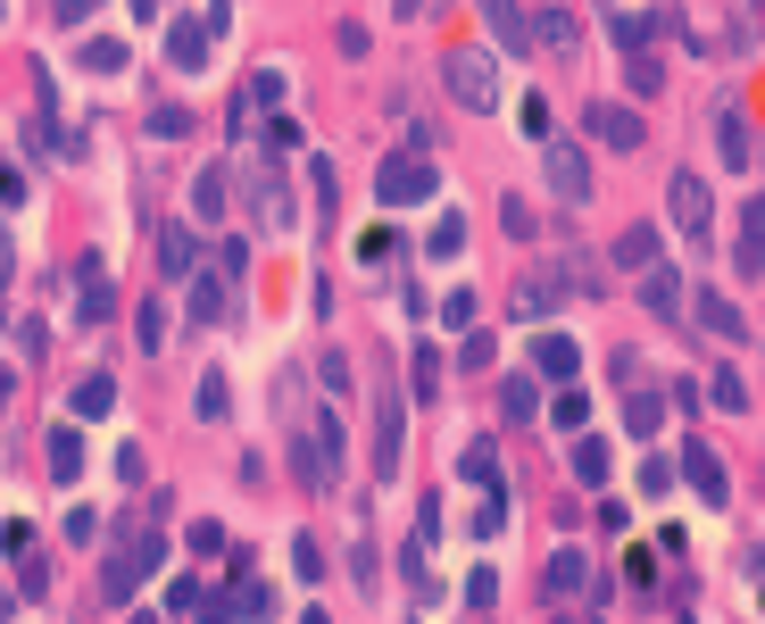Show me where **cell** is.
<instances>
[{
  "label": "cell",
  "instance_id": "681fc988",
  "mask_svg": "<svg viewBox=\"0 0 765 624\" xmlns=\"http://www.w3.org/2000/svg\"><path fill=\"white\" fill-rule=\"evenodd\" d=\"M9 392H18V383H9V366H0V416H9Z\"/></svg>",
  "mask_w": 765,
  "mask_h": 624
},
{
  "label": "cell",
  "instance_id": "d590c367",
  "mask_svg": "<svg viewBox=\"0 0 765 624\" xmlns=\"http://www.w3.org/2000/svg\"><path fill=\"white\" fill-rule=\"evenodd\" d=\"M582 416H591V399H582V392H558V399H549V425H566V434H582Z\"/></svg>",
  "mask_w": 765,
  "mask_h": 624
},
{
  "label": "cell",
  "instance_id": "e575fe53",
  "mask_svg": "<svg viewBox=\"0 0 765 624\" xmlns=\"http://www.w3.org/2000/svg\"><path fill=\"white\" fill-rule=\"evenodd\" d=\"M84 67H92V76H117V67H125V42H109V34L84 42Z\"/></svg>",
  "mask_w": 765,
  "mask_h": 624
},
{
  "label": "cell",
  "instance_id": "2e32d148",
  "mask_svg": "<svg viewBox=\"0 0 765 624\" xmlns=\"http://www.w3.org/2000/svg\"><path fill=\"white\" fill-rule=\"evenodd\" d=\"M474 9H483V18H491V34H500V51H533V25H524V9H516V0H474Z\"/></svg>",
  "mask_w": 765,
  "mask_h": 624
},
{
  "label": "cell",
  "instance_id": "7c38bea8",
  "mask_svg": "<svg viewBox=\"0 0 765 624\" xmlns=\"http://www.w3.org/2000/svg\"><path fill=\"white\" fill-rule=\"evenodd\" d=\"M575 366H582V350L566 333H533V375L542 383H575Z\"/></svg>",
  "mask_w": 765,
  "mask_h": 624
},
{
  "label": "cell",
  "instance_id": "ac0fdd59",
  "mask_svg": "<svg viewBox=\"0 0 765 624\" xmlns=\"http://www.w3.org/2000/svg\"><path fill=\"white\" fill-rule=\"evenodd\" d=\"M641 300H649V317H674V308H682V275H674V266H649Z\"/></svg>",
  "mask_w": 765,
  "mask_h": 624
},
{
  "label": "cell",
  "instance_id": "6da1fadb",
  "mask_svg": "<svg viewBox=\"0 0 765 624\" xmlns=\"http://www.w3.org/2000/svg\"><path fill=\"white\" fill-rule=\"evenodd\" d=\"M159 567H167V541H159V533H142V525H133V533H117V541H109V558H100V600H117V607H125V600H133V591H142Z\"/></svg>",
  "mask_w": 765,
  "mask_h": 624
},
{
  "label": "cell",
  "instance_id": "d4e9b609",
  "mask_svg": "<svg viewBox=\"0 0 765 624\" xmlns=\"http://www.w3.org/2000/svg\"><path fill=\"white\" fill-rule=\"evenodd\" d=\"M458 474H467V483H483V492H500V450H491V441H467Z\"/></svg>",
  "mask_w": 765,
  "mask_h": 624
},
{
  "label": "cell",
  "instance_id": "83f0119b",
  "mask_svg": "<svg viewBox=\"0 0 765 624\" xmlns=\"http://www.w3.org/2000/svg\"><path fill=\"white\" fill-rule=\"evenodd\" d=\"M292 574H299V583H325V549H317V533H292Z\"/></svg>",
  "mask_w": 765,
  "mask_h": 624
},
{
  "label": "cell",
  "instance_id": "7402d4cb",
  "mask_svg": "<svg viewBox=\"0 0 765 624\" xmlns=\"http://www.w3.org/2000/svg\"><path fill=\"white\" fill-rule=\"evenodd\" d=\"M225 317H233L225 284H217V275H200V284H192V325H225Z\"/></svg>",
  "mask_w": 765,
  "mask_h": 624
},
{
  "label": "cell",
  "instance_id": "74e56055",
  "mask_svg": "<svg viewBox=\"0 0 765 624\" xmlns=\"http://www.w3.org/2000/svg\"><path fill=\"white\" fill-rule=\"evenodd\" d=\"M159 259H167V275H184V266H192V259H200V242H192V233H184V226H175V233H167V242H159Z\"/></svg>",
  "mask_w": 765,
  "mask_h": 624
},
{
  "label": "cell",
  "instance_id": "b9f144b4",
  "mask_svg": "<svg viewBox=\"0 0 765 624\" xmlns=\"http://www.w3.org/2000/svg\"><path fill=\"white\" fill-rule=\"evenodd\" d=\"M217 549H225V525H208V516H200V525H192V558H217Z\"/></svg>",
  "mask_w": 765,
  "mask_h": 624
},
{
  "label": "cell",
  "instance_id": "ee69618b",
  "mask_svg": "<svg viewBox=\"0 0 765 624\" xmlns=\"http://www.w3.org/2000/svg\"><path fill=\"white\" fill-rule=\"evenodd\" d=\"M275 151H299V125H292V117H275V125H266V158H275Z\"/></svg>",
  "mask_w": 765,
  "mask_h": 624
},
{
  "label": "cell",
  "instance_id": "7bdbcfd3",
  "mask_svg": "<svg viewBox=\"0 0 765 624\" xmlns=\"http://www.w3.org/2000/svg\"><path fill=\"white\" fill-rule=\"evenodd\" d=\"M491 600H500V583H491V567H474L467 574V607H491Z\"/></svg>",
  "mask_w": 765,
  "mask_h": 624
},
{
  "label": "cell",
  "instance_id": "f1b7e54d",
  "mask_svg": "<svg viewBox=\"0 0 765 624\" xmlns=\"http://www.w3.org/2000/svg\"><path fill=\"white\" fill-rule=\"evenodd\" d=\"M500 226L516 233V242H533V233H542V217H533V200H524V191H507V200H500Z\"/></svg>",
  "mask_w": 765,
  "mask_h": 624
},
{
  "label": "cell",
  "instance_id": "60d3db41",
  "mask_svg": "<svg viewBox=\"0 0 765 624\" xmlns=\"http://www.w3.org/2000/svg\"><path fill=\"white\" fill-rule=\"evenodd\" d=\"M308 184H317V208H325V217H334V208H341V191H334V167H325V158H317V167H308Z\"/></svg>",
  "mask_w": 765,
  "mask_h": 624
},
{
  "label": "cell",
  "instance_id": "e0dca14e",
  "mask_svg": "<svg viewBox=\"0 0 765 624\" xmlns=\"http://www.w3.org/2000/svg\"><path fill=\"white\" fill-rule=\"evenodd\" d=\"M732 259H741V275H765V200L741 208V250Z\"/></svg>",
  "mask_w": 765,
  "mask_h": 624
},
{
  "label": "cell",
  "instance_id": "9a60e30c",
  "mask_svg": "<svg viewBox=\"0 0 765 624\" xmlns=\"http://www.w3.org/2000/svg\"><path fill=\"white\" fill-rule=\"evenodd\" d=\"M283 92H292V84H283V67H259V76L242 84V100H233V125H250V117H259V109H275Z\"/></svg>",
  "mask_w": 765,
  "mask_h": 624
},
{
  "label": "cell",
  "instance_id": "8992f818",
  "mask_svg": "<svg viewBox=\"0 0 765 624\" xmlns=\"http://www.w3.org/2000/svg\"><path fill=\"white\" fill-rule=\"evenodd\" d=\"M374 191H383V208H416V200H433V158H383L374 167Z\"/></svg>",
  "mask_w": 765,
  "mask_h": 624
},
{
  "label": "cell",
  "instance_id": "5b68a950",
  "mask_svg": "<svg viewBox=\"0 0 765 624\" xmlns=\"http://www.w3.org/2000/svg\"><path fill=\"white\" fill-rule=\"evenodd\" d=\"M283 467H292L299 492H334V483H341V467L325 458V441L308 434V425H292V434H283Z\"/></svg>",
  "mask_w": 765,
  "mask_h": 624
},
{
  "label": "cell",
  "instance_id": "1f68e13d",
  "mask_svg": "<svg viewBox=\"0 0 765 624\" xmlns=\"http://www.w3.org/2000/svg\"><path fill=\"white\" fill-rule=\"evenodd\" d=\"M500 408L516 416V425H524V416H542V383H524V375H516V383L500 392Z\"/></svg>",
  "mask_w": 765,
  "mask_h": 624
},
{
  "label": "cell",
  "instance_id": "816d5d0a",
  "mask_svg": "<svg viewBox=\"0 0 765 624\" xmlns=\"http://www.w3.org/2000/svg\"><path fill=\"white\" fill-rule=\"evenodd\" d=\"M558 624H575V616H558Z\"/></svg>",
  "mask_w": 765,
  "mask_h": 624
},
{
  "label": "cell",
  "instance_id": "3957f363",
  "mask_svg": "<svg viewBox=\"0 0 765 624\" xmlns=\"http://www.w3.org/2000/svg\"><path fill=\"white\" fill-rule=\"evenodd\" d=\"M441 84H449V100H458V109H500V67H491L483 51H449L441 58Z\"/></svg>",
  "mask_w": 765,
  "mask_h": 624
},
{
  "label": "cell",
  "instance_id": "d6a6232c",
  "mask_svg": "<svg viewBox=\"0 0 765 624\" xmlns=\"http://www.w3.org/2000/svg\"><path fill=\"white\" fill-rule=\"evenodd\" d=\"M575 474H582V483H608V441L582 434V441H575Z\"/></svg>",
  "mask_w": 765,
  "mask_h": 624
},
{
  "label": "cell",
  "instance_id": "8d00e7d4",
  "mask_svg": "<svg viewBox=\"0 0 765 624\" xmlns=\"http://www.w3.org/2000/svg\"><path fill=\"white\" fill-rule=\"evenodd\" d=\"M533 25H542V42H549V51H575V18H566V9H542Z\"/></svg>",
  "mask_w": 765,
  "mask_h": 624
},
{
  "label": "cell",
  "instance_id": "4316f807",
  "mask_svg": "<svg viewBox=\"0 0 765 624\" xmlns=\"http://www.w3.org/2000/svg\"><path fill=\"white\" fill-rule=\"evenodd\" d=\"M591 583V567H582L575 549H558V558H549V600H566V591H582Z\"/></svg>",
  "mask_w": 765,
  "mask_h": 624
},
{
  "label": "cell",
  "instance_id": "cb8c5ba5",
  "mask_svg": "<svg viewBox=\"0 0 765 624\" xmlns=\"http://www.w3.org/2000/svg\"><path fill=\"white\" fill-rule=\"evenodd\" d=\"M117 408V383L109 375H84V383H75V416H84V425H92V416H109Z\"/></svg>",
  "mask_w": 765,
  "mask_h": 624
},
{
  "label": "cell",
  "instance_id": "f6af8a7d",
  "mask_svg": "<svg viewBox=\"0 0 765 624\" xmlns=\"http://www.w3.org/2000/svg\"><path fill=\"white\" fill-rule=\"evenodd\" d=\"M715 408H748V392H741V375H732V366L715 375Z\"/></svg>",
  "mask_w": 765,
  "mask_h": 624
},
{
  "label": "cell",
  "instance_id": "7a4b0ae2",
  "mask_svg": "<svg viewBox=\"0 0 765 624\" xmlns=\"http://www.w3.org/2000/svg\"><path fill=\"white\" fill-rule=\"evenodd\" d=\"M217 34H225V0H208L200 18H175L167 25V67H175V76H200L208 51H217Z\"/></svg>",
  "mask_w": 765,
  "mask_h": 624
},
{
  "label": "cell",
  "instance_id": "44dd1931",
  "mask_svg": "<svg viewBox=\"0 0 765 624\" xmlns=\"http://www.w3.org/2000/svg\"><path fill=\"white\" fill-rule=\"evenodd\" d=\"M699 325H708L715 341H741V333H748V325H741V308H732V300H715V292H699Z\"/></svg>",
  "mask_w": 765,
  "mask_h": 624
},
{
  "label": "cell",
  "instance_id": "4dcf8cb0",
  "mask_svg": "<svg viewBox=\"0 0 765 624\" xmlns=\"http://www.w3.org/2000/svg\"><path fill=\"white\" fill-rule=\"evenodd\" d=\"M133 333H142V359L159 350V341H167V308L150 300V292H142V317H133Z\"/></svg>",
  "mask_w": 765,
  "mask_h": 624
},
{
  "label": "cell",
  "instance_id": "c3c4849f",
  "mask_svg": "<svg viewBox=\"0 0 765 624\" xmlns=\"http://www.w3.org/2000/svg\"><path fill=\"white\" fill-rule=\"evenodd\" d=\"M9 616H18V591H0V624H9Z\"/></svg>",
  "mask_w": 765,
  "mask_h": 624
},
{
  "label": "cell",
  "instance_id": "f35d334b",
  "mask_svg": "<svg viewBox=\"0 0 765 624\" xmlns=\"http://www.w3.org/2000/svg\"><path fill=\"white\" fill-rule=\"evenodd\" d=\"M624 416H633V434H657V416H666V399H657V392H633V399H624Z\"/></svg>",
  "mask_w": 765,
  "mask_h": 624
},
{
  "label": "cell",
  "instance_id": "484cf974",
  "mask_svg": "<svg viewBox=\"0 0 765 624\" xmlns=\"http://www.w3.org/2000/svg\"><path fill=\"white\" fill-rule=\"evenodd\" d=\"M616 266H657V226H633V233H616Z\"/></svg>",
  "mask_w": 765,
  "mask_h": 624
},
{
  "label": "cell",
  "instance_id": "7dc6e473",
  "mask_svg": "<svg viewBox=\"0 0 765 624\" xmlns=\"http://www.w3.org/2000/svg\"><path fill=\"white\" fill-rule=\"evenodd\" d=\"M92 9H100V0H51V18H58V25H84Z\"/></svg>",
  "mask_w": 765,
  "mask_h": 624
},
{
  "label": "cell",
  "instance_id": "f907efd6",
  "mask_svg": "<svg viewBox=\"0 0 765 624\" xmlns=\"http://www.w3.org/2000/svg\"><path fill=\"white\" fill-rule=\"evenodd\" d=\"M133 624H159V616H133Z\"/></svg>",
  "mask_w": 765,
  "mask_h": 624
},
{
  "label": "cell",
  "instance_id": "ba28073f",
  "mask_svg": "<svg viewBox=\"0 0 765 624\" xmlns=\"http://www.w3.org/2000/svg\"><path fill=\"white\" fill-rule=\"evenodd\" d=\"M392 474H400V392L374 383V483H392Z\"/></svg>",
  "mask_w": 765,
  "mask_h": 624
},
{
  "label": "cell",
  "instance_id": "bcb514c9",
  "mask_svg": "<svg viewBox=\"0 0 765 624\" xmlns=\"http://www.w3.org/2000/svg\"><path fill=\"white\" fill-rule=\"evenodd\" d=\"M225 408H233V392H225V383L208 375V383H200V416H225Z\"/></svg>",
  "mask_w": 765,
  "mask_h": 624
},
{
  "label": "cell",
  "instance_id": "ffe728a7",
  "mask_svg": "<svg viewBox=\"0 0 765 624\" xmlns=\"http://www.w3.org/2000/svg\"><path fill=\"white\" fill-rule=\"evenodd\" d=\"M192 208H200V226H225V175L217 167L192 175Z\"/></svg>",
  "mask_w": 765,
  "mask_h": 624
},
{
  "label": "cell",
  "instance_id": "836d02e7",
  "mask_svg": "<svg viewBox=\"0 0 765 624\" xmlns=\"http://www.w3.org/2000/svg\"><path fill=\"white\" fill-rule=\"evenodd\" d=\"M715 142H724V158H732V167H748V125H741V117H715Z\"/></svg>",
  "mask_w": 765,
  "mask_h": 624
},
{
  "label": "cell",
  "instance_id": "4fadbf2b",
  "mask_svg": "<svg viewBox=\"0 0 765 624\" xmlns=\"http://www.w3.org/2000/svg\"><path fill=\"white\" fill-rule=\"evenodd\" d=\"M75 284H84V300H75V317H84V325H100V317L117 308V292H109V266H100V259H75Z\"/></svg>",
  "mask_w": 765,
  "mask_h": 624
},
{
  "label": "cell",
  "instance_id": "9c48e42d",
  "mask_svg": "<svg viewBox=\"0 0 765 624\" xmlns=\"http://www.w3.org/2000/svg\"><path fill=\"white\" fill-rule=\"evenodd\" d=\"M582 125H591V142H608V151H641V117L616 109V100H591V109H582Z\"/></svg>",
  "mask_w": 765,
  "mask_h": 624
},
{
  "label": "cell",
  "instance_id": "5bb4252c",
  "mask_svg": "<svg viewBox=\"0 0 765 624\" xmlns=\"http://www.w3.org/2000/svg\"><path fill=\"white\" fill-rule=\"evenodd\" d=\"M558 300H566V275H558V266H542V275H524V284H516V317H533V325H542Z\"/></svg>",
  "mask_w": 765,
  "mask_h": 624
},
{
  "label": "cell",
  "instance_id": "d6986e66",
  "mask_svg": "<svg viewBox=\"0 0 765 624\" xmlns=\"http://www.w3.org/2000/svg\"><path fill=\"white\" fill-rule=\"evenodd\" d=\"M9 558H18V600H42V591H51V558H42L34 541H25V549H9Z\"/></svg>",
  "mask_w": 765,
  "mask_h": 624
},
{
  "label": "cell",
  "instance_id": "277c9868",
  "mask_svg": "<svg viewBox=\"0 0 765 624\" xmlns=\"http://www.w3.org/2000/svg\"><path fill=\"white\" fill-rule=\"evenodd\" d=\"M250 226H259V233H292V226H299V200H292V175H283V158L250 175Z\"/></svg>",
  "mask_w": 765,
  "mask_h": 624
},
{
  "label": "cell",
  "instance_id": "ab89813d",
  "mask_svg": "<svg viewBox=\"0 0 765 624\" xmlns=\"http://www.w3.org/2000/svg\"><path fill=\"white\" fill-rule=\"evenodd\" d=\"M150 133H159V142H184V133H192V109H150Z\"/></svg>",
  "mask_w": 765,
  "mask_h": 624
},
{
  "label": "cell",
  "instance_id": "603a6c76",
  "mask_svg": "<svg viewBox=\"0 0 765 624\" xmlns=\"http://www.w3.org/2000/svg\"><path fill=\"white\" fill-rule=\"evenodd\" d=\"M51 474H58V483L84 474V434H75V425H58V434H51Z\"/></svg>",
  "mask_w": 765,
  "mask_h": 624
},
{
  "label": "cell",
  "instance_id": "f546056e",
  "mask_svg": "<svg viewBox=\"0 0 765 624\" xmlns=\"http://www.w3.org/2000/svg\"><path fill=\"white\" fill-rule=\"evenodd\" d=\"M425 250L433 259H458V250H467V217H441V226L425 233Z\"/></svg>",
  "mask_w": 765,
  "mask_h": 624
},
{
  "label": "cell",
  "instance_id": "8fae6325",
  "mask_svg": "<svg viewBox=\"0 0 765 624\" xmlns=\"http://www.w3.org/2000/svg\"><path fill=\"white\" fill-rule=\"evenodd\" d=\"M682 474H691V492L708 500V508H724V500H732L724 492V458H715L708 441H682Z\"/></svg>",
  "mask_w": 765,
  "mask_h": 624
},
{
  "label": "cell",
  "instance_id": "30bf717a",
  "mask_svg": "<svg viewBox=\"0 0 765 624\" xmlns=\"http://www.w3.org/2000/svg\"><path fill=\"white\" fill-rule=\"evenodd\" d=\"M549 191H558V200H591V158L575 151V142H549Z\"/></svg>",
  "mask_w": 765,
  "mask_h": 624
},
{
  "label": "cell",
  "instance_id": "52a82bcc",
  "mask_svg": "<svg viewBox=\"0 0 765 624\" xmlns=\"http://www.w3.org/2000/svg\"><path fill=\"white\" fill-rule=\"evenodd\" d=\"M666 208H674V226L691 233V242H708V233H715V200H708V184H699L691 167L674 175V191H666Z\"/></svg>",
  "mask_w": 765,
  "mask_h": 624
}]
</instances>
